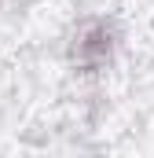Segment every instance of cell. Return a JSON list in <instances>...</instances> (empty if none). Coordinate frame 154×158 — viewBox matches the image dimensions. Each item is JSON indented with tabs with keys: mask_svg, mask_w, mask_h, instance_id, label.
Returning <instances> with one entry per match:
<instances>
[{
	"mask_svg": "<svg viewBox=\"0 0 154 158\" xmlns=\"http://www.w3.org/2000/svg\"><path fill=\"white\" fill-rule=\"evenodd\" d=\"M117 52H121V22L107 11L81 15L66 37V63L84 77L103 74L117 59Z\"/></svg>",
	"mask_w": 154,
	"mask_h": 158,
	"instance_id": "6da1fadb",
	"label": "cell"
}]
</instances>
